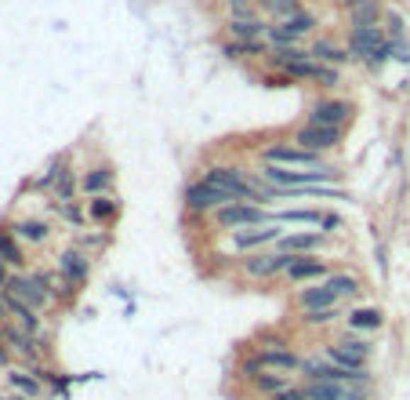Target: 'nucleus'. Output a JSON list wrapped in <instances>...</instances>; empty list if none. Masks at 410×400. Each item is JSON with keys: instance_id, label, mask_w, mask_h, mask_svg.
Listing matches in <instances>:
<instances>
[{"instance_id": "obj_3", "label": "nucleus", "mask_w": 410, "mask_h": 400, "mask_svg": "<svg viewBox=\"0 0 410 400\" xmlns=\"http://www.w3.org/2000/svg\"><path fill=\"white\" fill-rule=\"evenodd\" d=\"M4 291L15 295V298H22V302H29L33 310H44V306L51 302V291H48L44 273H18V276H11V281H8Z\"/></svg>"}, {"instance_id": "obj_12", "label": "nucleus", "mask_w": 410, "mask_h": 400, "mask_svg": "<svg viewBox=\"0 0 410 400\" xmlns=\"http://www.w3.org/2000/svg\"><path fill=\"white\" fill-rule=\"evenodd\" d=\"M226 204H229V200L218 193V190H211L204 178L193 182V186L185 190V207H189V211H218V207H226Z\"/></svg>"}, {"instance_id": "obj_24", "label": "nucleus", "mask_w": 410, "mask_h": 400, "mask_svg": "<svg viewBox=\"0 0 410 400\" xmlns=\"http://www.w3.org/2000/svg\"><path fill=\"white\" fill-rule=\"evenodd\" d=\"M87 215L94 222H109V219H116L120 215V200H113V197H91V204H87Z\"/></svg>"}, {"instance_id": "obj_17", "label": "nucleus", "mask_w": 410, "mask_h": 400, "mask_svg": "<svg viewBox=\"0 0 410 400\" xmlns=\"http://www.w3.org/2000/svg\"><path fill=\"white\" fill-rule=\"evenodd\" d=\"M8 386H11V393H22L29 400H37L44 393V379L37 372H18V367H11V372H8Z\"/></svg>"}, {"instance_id": "obj_11", "label": "nucleus", "mask_w": 410, "mask_h": 400, "mask_svg": "<svg viewBox=\"0 0 410 400\" xmlns=\"http://www.w3.org/2000/svg\"><path fill=\"white\" fill-rule=\"evenodd\" d=\"M58 273L80 291V288L87 284V276H91V255H84V252H77V248L62 252V255H58Z\"/></svg>"}, {"instance_id": "obj_43", "label": "nucleus", "mask_w": 410, "mask_h": 400, "mask_svg": "<svg viewBox=\"0 0 410 400\" xmlns=\"http://www.w3.org/2000/svg\"><path fill=\"white\" fill-rule=\"evenodd\" d=\"M229 4H247V0H229Z\"/></svg>"}, {"instance_id": "obj_15", "label": "nucleus", "mask_w": 410, "mask_h": 400, "mask_svg": "<svg viewBox=\"0 0 410 400\" xmlns=\"http://www.w3.org/2000/svg\"><path fill=\"white\" fill-rule=\"evenodd\" d=\"M276 244H279V252H287V255H309V252H316L323 244V233L320 229H312V233H283Z\"/></svg>"}, {"instance_id": "obj_8", "label": "nucleus", "mask_w": 410, "mask_h": 400, "mask_svg": "<svg viewBox=\"0 0 410 400\" xmlns=\"http://www.w3.org/2000/svg\"><path fill=\"white\" fill-rule=\"evenodd\" d=\"M294 142H298L301 149H309V153H327V149H334V146L341 142V128H323V124H305V128H298V135H294Z\"/></svg>"}, {"instance_id": "obj_35", "label": "nucleus", "mask_w": 410, "mask_h": 400, "mask_svg": "<svg viewBox=\"0 0 410 400\" xmlns=\"http://www.w3.org/2000/svg\"><path fill=\"white\" fill-rule=\"evenodd\" d=\"M272 400H309V393H305V386H287L283 393H276Z\"/></svg>"}, {"instance_id": "obj_26", "label": "nucleus", "mask_w": 410, "mask_h": 400, "mask_svg": "<svg viewBox=\"0 0 410 400\" xmlns=\"http://www.w3.org/2000/svg\"><path fill=\"white\" fill-rule=\"evenodd\" d=\"M0 259H4L8 266H22V240L11 233V229H0Z\"/></svg>"}, {"instance_id": "obj_29", "label": "nucleus", "mask_w": 410, "mask_h": 400, "mask_svg": "<svg viewBox=\"0 0 410 400\" xmlns=\"http://www.w3.org/2000/svg\"><path fill=\"white\" fill-rule=\"evenodd\" d=\"M55 197H58L62 204L73 200V171L62 168V164H58V171H55Z\"/></svg>"}, {"instance_id": "obj_31", "label": "nucleus", "mask_w": 410, "mask_h": 400, "mask_svg": "<svg viewBox=\"0 0 410 400\" xmlns=\"http://www.w3.org/2000/svg\"><path fill=\"white\" fill-rule=\"evenodd\" d=\"M262 8H265L269 15H276V18H287V15L301 11L298 0H262Z\"/></svg>"}, {"instance_id": "obj_42", "label": "nucleus", "mask_w": 410, "mask_h": 400, "mask_svg": "<svg viewBox=\"0 0 410 400\" xmlns=\"http://www.w3.org/2000/svg\"><path fill=\"white\" fill-rule=\"evenodd\" d=\"M8 313V306H4V295H0V317H4Z\"/></svg>"}, {"instance_id": "obj_1", "label": "nucleus", "mask_w": 410, "mask_h": 400, "mask_svg": "<svg viewBox=\"0 0 410 400\" xmlns=\"http://www.w3.org/2000/svg\"><path fill=\"white\" fill-rule=\"evenodd\" d=\"M214 219L222 229H243V226H269V215L262 204H247V200H233L226 207L214 211Z\"/></svg>"}, {"instance_id": "obj_22", "label": "nucleus", "mask_w": 410, "mask_h": 400, "mask_svg": "<svg viewBox=\"0 0 410 400\" xmlns=\"http://www.w3.org/2000/svg\"><path fill=\"white\" fill-rule=\"evenodd\" d=\"M276 222H294V226H320L323 222V211L316 207H291V211H279Z\"/></svg>"}, {"instance_id": "obj_21", "label": "nucleus", "mask_w": 410, "mask_h": 400, "mask_svg": "<svg viewBox=\"0 0 410 400\" xmlns=\"http://www.w3.org/2000/svg\"><path fill=\"white\" fill-rule=\"evenodd\" d=\"M377 18H382V4H377V0H363V4L349 8V26H353V29L377 26Z\"/></svg>"}, {"instance_id": "obj_6", "label": "nucleus", "mask_w": 410, "mask_h": 400, "mask_svg": "<svg viewBox=\"0 0 410 400\" xmlns=\"http://www.w3.org/2000/svg\"><path fill=\"white\" fill-rule=\"evenodd\" d=\"M291 259L294 255H287V252H258V255L243 259V273L255 276V281H265V276H276V273L287 269Z\"/></svg>"}, {"instance_id": "obj_7", "label": "nucleus", "mask_w": 410, "mask_h": 400, "mask_svg": "<svg viewBox=\"0 0 410 400\" xmlns=\"http://www.w3.org/2000/svg\"><path fill=\"white\" fill-rule=\"evenodd\" d=\"M312 26H316V18H312L309 11H294L287 18H279V26H269V40L276 44H294L298 37L312 33Z\"/></svg>"}, {"instance_id": "obj_40", "label": "nucleus", "mask_w": 410, "mask_h": 400, "mask_svg": "<svg viewBox=\"0 0 410 400\" xmlns=\"http://www.w3.org/2000/svg\"><path fill=\"white\" fill-rule=\"evenodd\" d=\"M0 400H29V396H22V393H0Z\"/></svg>"}, {"instance_id": "obj_13", "label": "nucleus", "mask_w": 410, "mask_h": 400, "mask_svg": "<svg viewBox=\"0 0 410 400\" xmlns=\"http://www.w3.org/2000/svg\"><path fill=\"white\" fill-rule=\"evenodd\" d=\"M283 273H287V281H294V284H305V281H327V262H323V259L294 255L291 266L283 269Z\"/></svg>"}, {"instance_id": "obj_38", "label": "nucleus", "mask_w": 410, "mask_h": 400, "mask_svg": "<svg viewBox=\"0 0 410 400\" xmlns=\"http://www.w3.org/2000/svg\"><path fill=\"white\" fill-rule=\"evenodd\" d=\"M320 226H323V229H338V226H341V219H338L334 211H323V222H320Z\"/></svg>"}, {"instance_id": "obj_27", "label": "nucleus", "mask_w": 410, "mask_h": 400, "mask_svg": "<svg viewBox=\"0 0 410 400\" xmlns=\"http://www.w3.org/2000/svg\"><path fill=\"white\" fill-rule=\"evenodd\" d=\"M349 328H356V331H377V328H382V310H370V306L353 310L349 313Z\"/></svg>"}, {"instance_id": "obj_18", "label": "nucleus", "mask_w": 410, "mask_h": 400, "mask_svg": "<svg viewBox=\"0 0 410 400\" xmlns=\"http://www.w3.org/2000/svg\"><path fill=\"white\" fill-rule=\"evenodd\" d=\"M116 182V171L109 168V164H99V168H91L87 175H84V182H80V190L87 193V197H102L109 186Z\"/></svg>"}, {"instance_id": "obj_20", "label": "nucleus", "mask_w": 410, "mask_h": 400, "mask_svg": "<svg viewBox=\"0 0 410 400\" xmlns=\"http://www.w3.org/2000/svg\"><path fill=\"white\" fill-rule=\"evenodd\" d=\"M255 360H258V367H276V372H298L301 367V357L294 350H265Z\"/></svg>"}, {"instance_id": "obj_36", "label": "nucleus", "mask_w": 410, "mask_h": 400, "mask_svg": "<svg viewBox=\"0 0 410 400\" xmlns=\"http://www.w3.org/2000/svg\"><path fill=\"white\" fill-rule=\"evenodd\" d=\"M389 37H403V18L396 11L389 15Z\"/></svg>"}, {"instance_id": "obj_30", "label": "nucleus", "mask_w": 410, "mask_h": 400, "mask_svg": "<svg viewBox=\"0 0 410 400\" xmlns=\"http://www.w3.org/2000/svg\"><path fill=\"white\" fill-rule=\"evenodd\" d=\"M250 382H255V389H258V393H272V396H276V393H283V389L291 386L283 375H255Z\"/></svg>"}, {"instance_id": "obj_23", "label": "nucleus", "mask_w": 410, "mask_h": 400, "mask_svg": "<svg viewBox=\"0 0 410 400\" xmlns=\"http://www.w3.org/2000/svg\"><path fill=\"white\" fill-rule=\"evenodd\" d=\"M312 58H316V63H331V66H345L353 55L341 51V48L331 44V40H316V44H312Z\"/></svg>"}, {"instance_id": "obj_25", "label": "nucleus", "mask_w": 410, "mask_h": 400, "mask_svg": "<svg viewBox=\"0 0 410 400\" xmlns=\"http://www.w3.org/2000/svg\"><path fill=\"white\" fill-rule=\"evenodd\" d=\"M11 233H15L18 240L40 244V240H48V222H40V219H22V222L11 226Z\"/></svg>"}, {"instance_id": "obj_10", "label": "nucleus", "mask_w": 410, "mask_h": 400, "mask_svg": "<svg viewBox=\"0 0 410 400\" xmlns=\"http://www.w3.org/2000/svg\"><path fill=\"white\" fill-rule=\"evenodd\" d=\"M283 233L276 229V222L269 226H243L233 233V248L236 252H255V248H265V244H276Z\"/></svg>"}, {"instance_id": "obj_33", "label": "nucleus", "mask_w": 410, "mask_h": 400, "mask_svg": "<svg viewBox=\"0 0 410 400\" xmlns=\"http://www.w3.org/2000/svg\"><path fill=\"white\" fill-rule=\"evenodd\" d=\"M334 317H338V306H331V310H305L309 324H331Z\"/></svg>"}, {"instance_id": "obj_41", "label": "nucleus", "mask_w": 410, "mask_h": 400, "mask_svg": "<svg viewBox=\"0 0 410 400\" xmlns=\"http://www.w3.org/2000/svg\"><path fill=\"white\" fill-rule=\"evenodd\" d=\"M341 4H345V8H356V4H363V0H341Z\"/></svg>"}, {"instance_id": "obj_32", "label": "nucleus", "mask_w": 410, "mask_h": 400, "mask_svg": "<svg viewBox=\"0 0 410 400\" xmlns=\"http://www.w3.org/2000/svg\"><path fill=\"white\" fill-rule=\"evenodd\" d=\"M389 55L396 58V63H410V44L403 37H389Z\"/></svg>"}, {"instance_id": "obj_19", "label": "nucleus", "mask_w": 410, "mask_h": 400, "mask_svg": "<svg viewBox=\"0 0 410 400\" xmlns=\"http://www.w3.org/2000/svg\"><path fill=\"white\" fill-rule=\"evenodd\" d=\"M298 302L305 306V310H331V306H338V295L327 288V281H320L316 288H301Z\"/></svg>"}, {"instance_id": "obj_4", "label": "nucleus", "mask_w": 410, "mask_h": 400, "mask_svg": "<svg viewBox=\"0 0 410 400\" xmlns=\"http://www.w3.org/2000/svg\"><path fill=\"white\" fill-rule=\"evenodd\" d=\"M323 353L334 364H341L345 372H367V360H370V346L363 338H341V342H331Z\"/></svg>"}, {"instance_id": "obj_34", "label": "nucleus", "mask_w": 410, "mask_h": 400, "mask_svg": "<svg viewBox=\"0 0 410 400\" xmlns=\"http://www.w3.org/2000/svg\"><path fill=\"white\" fill-rule=\"evenodd\" d=\"M316 80H320L323 87H334V84H338V70H334V66H327V63H320V70H316Z\"/></svg>"}, {"instance_id": "obj_5", "label": "nucleus", "mask_w": 410, "mask_h": 400, "mask_svg": "<svg viewBox=\"0 0 410 400\" xmlns=\"http://www.w3.org/2000/svg\"><path fill=\"white\" fill-rule=\"evenodd\" d=\"M385 44H389V37H385L382 26H363V29H353L349 33V51H353V58H363V63H370Z\"/></svg>"}, {"instance_id": "obj_28", "label": "nucleus", "mask_w": 410, "mask_h": 400, "mask_svg": "<svg viewBox=\"0 0 410 400\" xmlns=\"http://www.w3.org/2000/svg\"><path fill=\"white\" fill-rule=\"evenodd\" d=\"M327 288L338 298H345V295H356L360 291V281H356V276H349V273H334V276H327Z\"/></svg>"}, {"instance_id": "obj_16", "label": "nucleus", "mask_w": 410, "mask_h": 400, "mask_svg": "<svg viewBox=\"0 0 410 400\" xmlns=\"http://www.w3.org/2000/svg\"><path fill=\"white\" fill-rule=\"evenodd\" d=\"M4 342H8L18 357H26L29 364H37V357H40L37 335H29V331H22V328H4Z\"/></svg>"}, {"instance_id": "obj_2", "label": "nucleus", "mask_w": 410, "mask_h": 400, "mask_svg": "<svg viewBox=\"0 0 410 400\" xmlns=\"http://www.w3.org/2000/svg\"><path fill=\"white\" fill-rule=\"evenodd\" d=\"M262 164H279V168H323L320 153H309L301 146H287V142H272L262 149Z\"/></svg>"}, {"instance_id": "obj_39", "label": "nucleus", "mask_w": 410, "mask_h": 400, "mask_svg": "<svg viewBox=\"0 0 410 400\" xmlns=\"http://www.w3.org/2000/svg\"><path fill=\"white\" fill-rule=\"evenodd\" d=\"M8 281H11V276H8V262H4V259H0V291H4V288H8Z\"/></svg>"}, {"instance_id": "obj_14", "label": "nucleus", "mask_w": 410, "mask_h": 400, "mask_svg": "<svg viewBox=\"0 0 410 400\" xmlns=\"http://www.w3.org/2000/svg\"><path fill=\"white\" fill-rule=\"evenodd\" d=\"M0 295H4L8 313L18 320V328H22V331H29V335H40V310H33L29 302H22V298H15V295H8V291H0Z\"/></svg>"}, {"instance_id": "obj_37", "label": "nucleus", "mask_w": 410, "mask_h": 400, "mask_svg": "<svg viewBox=\"0 0 410 400\" xmlns=\"http://www.w3.org/2000/svg\"><path fill=\"white\" fill-rule=\"evenodd\" d=\"M106 240H109V237H80L77 244H80V248H102Z\"/></svg>"}, {"instance_id": "obj_9", "label": "nucleus", "mask_w": 410, "mask_h": 400, "mask_svg": "<svg viewBox=\"0 0 410 400\" xmlns=\"http://www.w3.org/2000/svg\"><path fill=\"white\" fill-rule=\"evenodd\" d=\"M349 117H353L349 102H341V99H323V102H316V106H312V113H309V124L345 128V124H349Z\"/></svg>"}]
</instances>
